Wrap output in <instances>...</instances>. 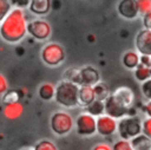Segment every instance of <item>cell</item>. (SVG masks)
Instances as JSON below:
<instances>
[{
    "mask_svg": "<svg viewBox=\"0 0 151 150\" xmlns=\"http://www.w3.org/2000/svg\"><path fill=\"white\" fill-rule=\"evenodd\" d=\"M41 61L48 67H57L66 59V51L64 46L55 41L46 43L40 51Z\"/></svg>",
    "mask_w": 151,
    "mask_h": 150,
    "instance_id": "3",
    "label": "cell"
},
{
    "mask_svg": "<svg viewBox=\"0 0 151 150\" xmlns=\"http://www.w3.org/2000/svg\"><path fill=\"white\" fill-rule=\"evenodd\" d=\"M96 99H97L96 92H94V87L92 85H80L79 86V105L80 106L86 107Z\"/></svg>",
    "mask_w": 151,
    "mask_h": 150,
    "instance_id": "16",
    "label": "cell"
},
{
    "mask_svg": "<svg viewBox=\"0 0 151 150\" xmlns=\"http://www.w3.org/2000/svg\"><path fill=\"white\" fill-rule=\"evenodd\" d=\"M130 142L133 150H151V138L144 133L136 136Z\"/></svg>",
    "mask_w": 151,
    "mask_h": 150,
    "instance_id": "19",
    "label": "cell"
},
{
    "mask_svg": "<svg viewBox=\"0 0 151 150\" xmlns=\"http://www.w3.org/2000/svg\"><path fill=\"white\" fill-rule=\"evenodd\" d=\"M100 81L99 71L90 65L80 67V85H92L94 86Z\"/></svg>",
    "mask_w": 151,
    "mask_h": 150,
    "instance_id": "12",
    "label": "cell"
},
{
    "mask_svg": "<svg viewBox=\"0 0 151 150\" xmlns=\"http://www.w3.org/2000/svg\"><path fill=\"white\" fill-rule=\"evenodd\" d=\"M150 59H151L150 56H140V63H139V64L150 67Z\"/></svg>",
    "mask_w": 151,
    "mask_h": 150,
    "instance_id": "36",
    "label": "cell"
},
{
    "mask_svg": "<svg viewBox=\"0 0 151 150\" xmlns=\"http://www.w3.org/2000/svg\"><path fill=\"white\" fill-rule=\"evenodd\" d=\"M32 150H58V146L51 139L42 138V139H39L32 146Z\"/></svg>",
    "mask_w": 151,
    "mask_h": 150,
    "instance_id": "23",
    "label": "cell"
},
{
    "mask_svg": "<svg viewBox=\"0 0 151 150\" xmlns=\"http://www.w3.org/2000/svg\"><path fill=\"white\" fill-rule=\"evenodd\" d=\"M38 96L44 102H50L54 99L55 96V84L50 81H44L38 87Z\"/></svg>",
    "mask_w": 151,
    "mask_h": 150,
    "instance_id": "18",
    "label": "cell"
},
{
    "mask_svg": "<svg viewBox=\"0 0 151 150\" xmlns=\"http://www.w3.org/2000/svg\"><path fill=\"white\" fill-rule=\"evenodd\" d=\"M112 94L122 104H124L125 106L132 109V106L134 104V93L129 86H119L112 92Z\"/></svg>",
    "mask_w": 151,
    "mask_h": 150,
    "instance_id": "13",
    "label": "cell"
},
{
    "mask_svg": "<svg viewBox=\"0 0 151 150\" xmlns=\"http://www.w3.org/2000/svg\"><path fill=\"white\" fill-rule=\"evenodd\" d=\"M117 12L122 19L134 20L139 15L137 0H119L117 4Z\"/></svg>",
    "mask_w": 151,
    "mask_h": 150,
    "instance_id": "11",
    "label": "cell"
},
{
    "mask_svg": "<svg viewBox=\"0 0 151 150\" xmlns=\"http://www.w3.org/2000/svg\"><path fill=\"white\" fill-rule=\"evenodd\" d=\"M21 150H26V149H21ZM31 150H32V149H31Z\"/></svg>",
    "mask_w": 151,
    "mask_h": 150,
    "instance_id": "38",
    "label": "cell"
},
{
    "mask_svg": "<svg viewBox=\"0 0 151 150\" xmlns=\"http://www.w3.org/2000/svg\"><path fill=\"white\" fill-rule=\"evenodd\" d=\"M140 91H142V94L145 97L146 100H151V78L147 79L146 81L142 83Z\"/></svg>",
    "mask_w": 151,
    "mask_h": 150,
    "instance_id": "28",
    "label": "cell"
},
{
    "mask_svg": "<svg viewBox=\"0 0 151 150\" xmlns=\"http://www.w3.org/2000/svg\"><path fill=\"white\" fill-rule=\"evenodd\" d=\"M118 136L122 139L131 141L142 133V120L136 115H129L118 119Z\"/></svg>",
    "mask_w": 151,
    "mask_h": 150,
    "instance_id": "5",
    "label": "cell"
},
{
    "mask_svg": "<svg viewBox=\"0 0 151 150\" xmlns=\"http://www.w3.org/2000/svg\"><path fill=\"white\" fill-rule=\"evenodd\" d=\"M92 150H112V146L107 143H99L92 148Z\"/></svg>",
    "mask_w": 151,
    "mask_h": 150,
    "instance_id": "34",
    "label": "cell"
},
{
    "mask_svg": "<svg viewBox=\"0 0 151 150\" xmlns=\"http://www.w3.org/2000/svg\"><path fill=\"white\" fill-rule=\"evenodd\" d=\"M140 63V54L134 50L126 51L122 56V64L127 70H134Z\"/></svg>",
    "mask_w": 151,
    "mask_h": 150,
    "instance_id": "17",
    "label": "cell"
},
{
    "mask_svg": "<svg viewBox=\"0 0 151 150\" xmlns=\"http://www.w3.org/2000/svg\"><path fill=\"white\" fill-rule=\"evenodd\" d=\"M137 6L139 11V15H145L151 11V0H137Z\"/></svg>",
    "mask_w": 151,
    "mask_h": 150,
    "instance_id": "26",
    "label": "cell"
},
{
    "mask_svg": "<svg viewBox=\"0 0 151 150\" xmlns=\"http://www.w3.org/2000/svg\"><path fill=\"white\" fill-rule=\"evenodd\" d=\"M143 112L146 115V117H151V100H146V103L143 105Z\"/></svg>",
    "mask_w": 151,
    "mask_h": 150,
    "instance_id": "35",
    "label": "cell"
},
{
    "mask_svg": "<svg viewBox=\"0 0 151 150\" xmlns=\"http://www.w3.org/2000/svg\"><path fill=\"white\" fill-rule=\"evenodd\" d=\"M24 112V105L21 102H13V103H6L2 107V113L7 119L14 120L18 119Z\"/></svg>",
    "mask_w": 151,
    "mask_h": 150,
    "instance_id": "15",
    "label": "cell"
},
{
    "mask_svg": "<svg viewBox=\"0 0 151 150\" xmlns=\"http://www.w3.org/2000/svg\"><path fill=\"white\" fill-rule=\"evenodd\" d=\"M76 132L81 137H90L97 133V118L86 111L80 112L74 119Z\"/></svg>",
    "mask_w": 151,
    "mask_h": 150,
    "instance_id": "7",
    "label": "cell"
},
{
    "mask_svg": "<svg viewBox=\"0 0 151 150\" xmlns=\"http://www.w3.org/2000/svg\"><path fill=\"white\" fill-rule=\"evenodd\" d=\"M12 5L8 0H0V21L6 17V14L11 11Z\"/></svg>",
    "mask_w": 151,
    "mask_h": 150,
    "instance_id": "29",
    "label": "cell"
},
{
    "mask_svg": "<svg viewBox=\"0 0 151 150\" xmlns=\"http://www.w3.org/2000/svg\"><path fill=\"white\" fill-rule=\"evenodd\" d=\"M133 76H134V78H136L138 81L144 83V81H146L147 79H150V78H151L150 67H149V66H145V65L139 64V65L133 70Z\"/></svg>",
    "mask_w": 151,
    "mask_h": 150,
    "instance_id": "21",
    "label": "cell"
},
{
    "mask_svg": "<svg viewBox=\"0 0 151 150\" xmlns=\"http://www.w3.org/2000/svg\"><path fill=\"white\" fill-rule=\"evenodd\" d=\"M112 150H133L131 142L127 139H122L119 138L113 145H112Z\"/></svg>",
    "mask_w": 151,
    "mask_h": 150,
    "instance_id": "27",
    "label": "cell"
},
{
    "mask_svg": "<svg viewBox=\"0 0 151 150\" xmlns=\"http://www.w3.org/2000/svg\"><path fill=\"white\" fill-rule=\"evenodd\" d=\"M64 79L76 83L80 86V67H70L64 72Z\"/></svg>",
    "mask_w": 151,
    "mask_h": 150,
    "instance_id": "22",
    "label": "cell"
},
{
    "mask_svg": "<svg viewBox=\"0 0 151 150\" xmlns=\"http://www.w3.org/2000/svg\"><path fill=\"white\" fill-rule=\"evenodd\" d=\"M85 111L97 118L105 113V103H104V100L96 99L94 102H92L90 105H87L85 107Z\"/></svg>",
    "mask_w": 151,
    "mask_h": 150,
    "instance_id": "20",
    "label": "cell"
},
{
    "mask_svg": "<svg viewBox=\"0 0 151 150\" xmlns=\"http://www.w3.org/2000/svg\"><path fill=\"white\" fill-rule=\"evenodd\" d=\"M20 100V92L19 91H7L5 94H4V97H2V102H4V104H6V103H13V102H19Z\"/></svg>",
    "mask_w": 151,
    "mask_h": 150,
    "instance_id": "25",
    "label": "cell"
},
{
    "mask_svg": "<svg viewBox=\"0 0 151 150\" xmlns=\"http://www.w3.org/2000/svg\"><path fill=\"white\" fill-rule=\"evenodd\" d=\"M51 7H52L51 0H31L28 11L32 14H34L39 18H42L44 15L50 13Z\"/></svg>",
    "mask_w": 151,
    "mask_h": 150,
    "instance_id": "14",
    "label": "cell"
},
{
    "mask_svg": "<svg viewBox=\"0 0 151 150\" xmlns=\"http://www.w3.org/2000/svg\"><path fill=\"white\" fill-rule=\"evenodd\" d=\"M93 87H94V92H96V98L99 99V100H105L111 94V92H110L109 87L106 86V84H104L101 81L97 83Z\"/></svg>",
    "mask_w": 151,
    "mask_h": 150,
    "instance_id": "24",
    "label": "cell"
},
{
    "mask_svg": "<svg viewBox=\"0 0 151 150\" xmlns=\"http://www.w3.org/2000/svg\"><path fill=\"white\" fill-rule=\"evenodd\" d=\"M50 128L57 136H66L74 128V118L68 111L57 110L50 117Z\"/></svg>",
    "mask_w": 151,
    "mask_h": 150,
    "instance_id": "4",
    "label": "cell"
},
{
    "mask_svg": "<svg viewBox=\"0 0 151 150\" xmlns=\"http://www.w3.org/2000/svg\"><path fill=\"white\" fill-rule=\"evenodd\" d=\"M142 133L151 138V117H146L142 120Z\"/></svg>",
    "mask_w": 151,
    "mask_h": 150,
    "instance_id": "30",
    "label": "cell"
},
{
    "mask_svg": "<svg viewBox=\"0 0 151 150\" xmlns=\"http://www.w3.org/2000/svg\"><path fill=\"white\" fill-rule=\"evenodd\" d=\"M9 4L12 5V7H18V8H28L31 0H8Z\"/></svg>",
    "mask_w": 151,
    "mask_h": 150,
    "instance_id": "32",
    "label": "cell"
},
{
    "mask_svg": "<svg viewBox=\"0 0 151 150\" xmlns=\"http://www.w3.org/2000/svg\"><path fill=\"white\" fill-rule=\"evenodd\" d=\"M54 100L65 109H72L79 105V85L70 80L63 79L55 84Z\"/></svg>",
    "mask_w": 151,
    "mask_h": 150,
    "instance_id": "2",
    "label": "cell"
},
{
    "mask_svg": "<svg viewBox=\"0 0 151 150\" xmlns=\"http://www.w3.org/2000/svg\"><path fill=\"white\" fill-rule=\"evenodd\" d=\"M134 47L140 56L151 57V30L142 28L138 31L134 38Z\"/></svg>",
    "mask_w": 151,
    "mask_h": 150,
    "instance_id": "10",
    "label": "cell"
},
{
    "mask_svg": "<svg viewBox=\"0 0 151 150\" xmlns=\"http://www.w3.org/2000/svg\"><path fill=\"white\" fill-rule=\"evenodd\" d=\"M142 22H143L144 28L151 30V11L149 13H146L145 15L142 17Z\"/></svg>",
    "mask_w": 151,
    "mask_h": 150,
    "instance_id": "33",
    "label": "cell"
},
{
    "mask_svg": "<svg viewBox=\"0 0 151 150\" xmlns=\"http://www.w3.org/2000/svg\"><path fill=\"white\" fill-rule=\"evenodd\" d=\"M150 72H151V67H150Z\"/></svg>",
    "mask_w": 151,
    "mask_h": 150,
    "instance_id": "39",
    "label": "cell"
},
{
    "mask_svg": "<svg viewBox=\"0 0 151 150\" xmlns=\"http://www.w3.org/2000/svg\"><path fill=\"white\" fill-rule=\"evenodd\" d=\"M150 67H151V59H150Z\"/></svg>",
    "mask_w": 151,
    "mask_h": 150,
    "instance_id": "37",
    "label": "cell"
},
{
    "mask_svg": "<svg viewBox=\"0 0 151 150\" xmlns=\"http://www.w3.org/2000/svg\"><path fill=\"white\" fill-rule=\"evenodd\" d=\"M105 103V115L114 118V119H120L125 116L131 115L130 111L131 109L122 104L112 93L104 100Z\"/></svg>",
    "mask_w": 151,
    "mask_h": 150,
    "instance_id": "8",
    "label": "cell"
},
{
    "mask_svg": "<svg viewBox=\"0 0 151 150\" xmlns=\"http://www.w3.org/2000/svg\"><path fill=\"white\" fill-rule=\"evenodd\" d=\"M27 34L38 41H45L52 35V26L47 20L42 18H35L28 20Z\"/></svg>",
    "mask_w": 151,
    "mask_h": 150,
    "instance_id": "6",
    "label": "cell"
},
{
    "mask_svg": "<svg viewBox=\"0 0 151 150\" xmlns=\"http://www.w3.org/2000/svg\"><path fill=\"white\" fill-rule=\"evenodd\" d=\"M9 90V85H8V80L7 78L0 73V98L4 97V94Z\"/></svg>",
    "mask_w": 151,
    "mask_h": 150,
    "instance_id": "31",
    "label": "cell"
},
{
    "mask_svg": "<svg viewBox=\"0 0 151 150\" xmlns=\"http://www.w3.org/2000/svg\"><path fill=\"white\" fill-rule=\"evenodd\" d=\"M118 130V120L107 116V115H101L97 117V133L104 137H110L114 135Z\"/></svg>",
    "mask_w": 151,
    "mask_h": 150,
    "instance_id": "9",
    "label": "cell"
},
{
    "mask_svg": "<svg viewBox=\"0 0 151 150\" xmlns=\"http://www.w3.org/2000/svg\"><path fill=\"white\" fill-rule=\"evenodd\" d=\"M28 18L22 8L12 7L0 21V38L8 44L21 41L27 34Z\"/></svg>",
    "mask_w": 151,
    "mask_h": 150,
    "instance_id": "1",
    "label": "cell"
}]
</instances>
